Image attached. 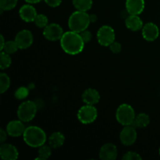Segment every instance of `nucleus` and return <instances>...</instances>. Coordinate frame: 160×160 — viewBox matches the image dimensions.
Instances as JSON below:
<instances>
[{
    "instance_id": "nucleus-18",
    "label": "nucleus",
    "mask_w": 160,
    "mask_h": 160,
    "mask_svg": "<svg viewBox=\"0 0 160 160\" xmlns=\"http://www.w3.org/2000/svg\"><path fill=\"white\" fill-rule=\"evenodd\" d=\"M125 24L128 29L132 31H140L144 26L143 21L138 17V15H132V14H129V16L125 19Z\"/></svg>"
},
{
    "instance_id": "nucleus-10",
    "label": "nucleus",
    "mask_w": 160,
    "mask_h": 160,
    "mask_svg": "<svg viewBox=\"0 0 160 160\" xmlns=\"http://www.w3.org/2000/svg\"><path fill=\"white\" fill-rule=\"evenodd\" d=\"M34 37L29 30L23 29L19 31L15 37V42H17L19 49H26L29 48L33 43Z\"/></svg>"
},
{
    "instance_id": "nucleus-34",
    "label": "nucleus",
    "mask_w": 160,
    "mask_h": 160,
    "mask_svg": "<svg viewBox=\"0 0 160 160\" xmlns=\"http://www.w3.org/2000/svg\"><path fill=\"white\" fill-rule=\"evenodd\" d=\"M89 16H90L91 23H95V22H96L98 17H97V16L95 15V14H91V15H89Z\"/></svg>"
},
{
    "instance_id": "nucleus-20",
    "label": "nucleus",
    "mask_w": 160,
    "mask_h": 160,
    "mask_svg": "<svg viewBox=\"0 0 160 160\" xmlns=\"http://www.w3.org/2000/svg\"><path fill=\"white\" fill-rule=\"evenodd\" d=\"M150 123V117L145 112H141L135 117L133 126L136 128H145Z\"/></svg>"
},
{
    "instance_id": "nucleus-22",
    "label": "nucleus",
    "mask_w": 160,
    "mask_h": 160,
    "mask_svg": "<svg viewBox=\"0 0 160 160\" xmlns=\"http://www.w3.org/2000/svg\"><path fill=\"white\" fill-rule=\"evenodd\" d=\"M52 147L48 146V145H43L42 146L39 147L38 151V156L36 158V160L37 159H41V160H45L48 159V158L51 156L52 154Z\"/></svg>"
},
{
    "instance_id": "nucleus-3",
    "label": "nucleus",
    "mask_w": 160,
    "mask_h": 160,
    "mask_svg": "<svg viewBox=\"0 0 160 160\" xmlns=\"http://www.w3.org/2000/svg\"><path fill=\"white\" fill-rule=\"evenodd\" d=\"M90 23V16L84 11L76 10L70 16L68 20V27L70 31L78 33L88 29Z\"/></svg>"
},
{
    "instance_id": "nucleus-25",
    "label": "nucleus",
    "mask_w": 160,
    "mask_h": 160,
    "mask_svg": "<svg viewBox=\"0 0 160 160\" xmlns=\"http://www.w3.org/2000/svg\"><path fill=\"white\" fill-rule=\"evenodd\" d=\"M18 49H19L18 45H17V42H16L15 40H14V41H7V42H6L4 47H3L1 51L5 52L8 53V54L9 55H12V54H14V53H15Z\"/></svg>"
},
{
    "instance_id": "nucleus-19",
    "label": "nucleus",
    "mask_w": 160,
    "mask_h": 160,
    "mask_svg": "<svg viewBox=\"0 0 160 160\" xmlns=\"http://www.w3.org/2000/svg\"><path fill=\"white\" fill-rule=\"evenodd\" d=\"M65 142V136L61 132H54L48 138V143L52 148H59Z\"/></svg>"
},
{
    "instance_id": "nucleus-13",
    "label": "nucleus",
    "mask_w": 160,
    "mask_h": 160,
    "mask_svg": "<svg viewBox=\"0 0 160 160\" xmlns=\"http://www.w3.org/2000/svg\"><path fill=\"white\" fill-rule=\"evenodd\" d=\"M19 152L14 145L8 143H2L0 146V157L3 160H16Z\"/></svg>"
},
{
    "instance_id": "nucleus-36",
    "label": "nucleus",
    "mask_w": 160,
    "mask_h": 160,
    "mask_svg": "<svg viewBox=\"0 0 160 160\" xmlns=\"http://www.w3.org/2000/svg\"><path fill=\"white\" fill-rule=\"evenodd\" d=\"M5 43H6V41H5L4 37H3L2 34H1V46H0V49H2V48L4 47Z\"/></svg>"
},
{
    "instance_id": "nucleus-1",
    "label": "nucleus",
    "mask_w": 160,
    "mask_h": 160,
    "mask_svg": "<svg viewBox=\"0 0 160 160\" xmlns=\"http://www.w3.org/2000/svg\"><path fill=\"white\" fill-rule=\"evenodd\" d=\"M59 41L62 49L67 54L71 56L81 53L84 49L85 44L81 34L73 31L64 32Z\"/></svg>"
},
{
    "instance_id": "nucleus-29",
    "label": "nucleus",
    "mask_w": 160,
    "mask_h": 160,
    "mask_svg": "<svg viewBox=\"0 0 160 160\" xmlns=\"http://www.w3.org/2000/svg\"><path fill=\"white\" fill-rule=\"evenodd\" d=\"M123 160H141L142 159V156L138 154V153L135 152L129 151L128 152L125 153L122 157Z\"/></svg>"
},
{
    "instance_id": "nucleus-17",
    "label": "nucleus",
    "mask_w": 160,
    "mask_h": 160,
    "mask_svg": "<svg viewBox=\"0 0 160 160\" xmlns=\"http://www.w3.org/2000/svg\"><path fill=\"white\" fill-rule=\"evenodd\" d=\"M81 98H82V101L85 104L95 106L99 102L100 95L96 89L88 88L83 92Z\"/></svg>"
},
{
    "instance_id": "nucleus-5",
    "label": "nucleus",
    "mask_w": 160,
    "mask_h": 160,
    "mask_svg": "<svg viewBox=\"0 0 160 160\" xmlns=\"http://www.w3.org/2000/svg\"><path fill=\"white\" fill-rule=\"evenodd\" d=\"M37 112L38 107L36 103L31 100H28L23 102L19 106L17 114L19 120H22L24 123H28L35 117Z\"/></svg>"
},
{
    "instance_id": "nucleus-23",
    "label": "nucleus",
    "mask_w": 160,
    "mask_h": 160,
    "mask_svg": "<svg viewBox=\"0 0 160 160\" xmlns=\"http://www.w3.org/2000/svg\"><path fill=\"white\" fill-rule=\"evenodd\" d=\"M10 86V78L6 73H0V93L3 94L9 89Z\"/></svg>"
},
{
    "instance_id": "nucleus-35",
    "label": "nucleus",
    "mask_w": 160,
    "mask_h": 160,
    "mask_svg": "<svg viewBox=\"0 0 160 160\" xmlns=\"http://www.w3.org/2000/svg\"><path fill=\"white\" fill-rule=\"evenodd\" d=\"M27 3H30V4H36V3H38L40 2H42V0H24Z\"/></svg>"
},
{
    "instance_id": "nucleus-7",
    "label": "nucleus",
    "mask_w": 160,
    "mask_h": 160,
    "mask_svg": "<svg viewBox=\"0 0 160 160\" xmlns=\"http://www.w3.org/2000/svg\"><path fill=\"white\" fill-rule=\"evenodd\" d=\"M116 34L113 28L109 25H104L98 29L97 32V40L102 46H109L115 42Z\"/></svg>"
},
{
    "instance_id": "nucleus-11",
    "label": "nucleus",
    "mask_w": 160,
    "mask_h": 160,
    "mask_svg": "<svg viewBox=\"0 0 160 160\" xmlns=\"http://www.w3.org/2000/svg\"><path fill=\"white\" fill-rule=\"evenodd\" d=\"M142 36L144 39L148 42H153L156 40L159 35V29L156 23L152 22L146 23L142 29Z\"/></svg>"
},
{
    "instance_id": "nucleus-8",
    "label": "nucleus",
    "mask_w": 160,
    "mask_h": 160,
    "mask_svg": "<svg viewBox=\"0 0 160 160\" xmlns=\"http://www.w3.org/2000/svg\"><path fill=\"white\" fill-rule=\"evenodd\" d=\"M63 33L62 27L56 23H48L43 30V36L51 42L60 40Z\"/></svg>"
},
{
    "instance_id": "nucleus-26",
    "label": "nucleus",
    "mask_w": 160,
    "mask_h": 160,
    "mask_svg": "<svg viewBox=\"0 0 160 160\" xmlns=\"http://www.w3.org/2000/svg\"><path fill=\"white\" fill-rule=\"evenodd\" d=\"M18 0H0V9L4 11H9L14 9Z\"/></svg>"
},
{
    "instance_id": "nucleus-2",
    "label": "nucleus",
    "mask_w": 160,
    "mask_h": 160,
    "mask_svg": "<svg viewBox=\"0 0 160 160\" xmlns=\"http://www.w3.org/2000/svg\"><path fill=\"white\" fill-rule=\"evenodd\" d=\"M25 143L31 148H39L45 145L46 142V134L43 129L37 126H29L26 128L23 134Z\"/></svg>"
},
{
    "instance_id": "nucleus-32",
    "label": "nucleus",
    "mask_w": 160,
    "mask_h": 160,
    "mask_svg": "<svg viewBox=\"0 0 160 160\" xmlns=\"http://www.w3.org/2000/svg\"><path fill=\"white\" fill-rule=\"evenodd\" d=\"M47 5L50 7H57L62 2V0H44Z\"/></svg>"
},
{
    "instance_id": "nucleus-16",
    "label": "nucleus",
    "mask_w": 160,
    "mask_h": 160,
    "mask_svg": "<svg viewBox=\"0 0 160 160\" xmlns=\"http://www.w3.org/2000/svg\"><path fill=\"white\" fill-rule=\"evenodd\" d=\"M126 10L129 14L140 15L145 7V0H126Z\"/></svg>"
},
{
    "instance_id": "nucleus-4",
    "label": "nucleus",
    "mask_w": 160,
    "mask_h": 160,
    "mask_svg": "<svg viewBox=\"0 0 160 160\" xmlns=\"http://www.w3.org/2000/svg\"><path fill=\"white\" fill-rule=\"evenodd\" d=\"M135 117L134 108L127 103L120 105L116 112V119L117 122L123 126L132 125Z\"/></svg>"
},
{
    "instance_id": "nucleus-14",
    "label": "nucleus",
    "mask_w": 160,
    "mask_h": 160,
    "mask_svg": "<svg viewBox=\"0 0 160 160\" xmlns=\"http://www.w3.org/2000/svg\"><path fill=\"white\" fill-rule=\"evenodd\" d=\"M118 156L117 146L112 143H106L102 146L99 151V158L102 160H115Z\"/></svg>"
},
{
    "instance_id": "nucleus-12",
    "label": "nucleus",
    "mask_w": 160,
    "mask_h": 160,
    "mask_svg": "<svg viewBox=\"0 0 160 160\" xmlns=\"http://www.w3.org/2000/svg\"><path fill=\"white\" fill-rule=\"evenodd\" d=\"M23 123L24 122L20 120H14L9 122L6 126V131H7L8 134L13 138L23 136L25 129H26Z\"/></svg>"
},
{
    "instance_id": "nucleus-27",
    "label": "nucleus",
    "mask_w": 160,
    "mask_h": 160,
    "mask_svg": "<svg viewBox=\"0 0 160 160\" xmlns=\"http://www.w3.org/2000/svg\"><path fill=\"white\" fill-rule=\"evenodd\" d=\"M34 24L39 28H45L48 24V17L44 14H38L34 21Z\"/></svg>"
},
{
    "instance_id": "nucleus-9",
    "label": "nucleus",
    "mask_w": 160,
    "mask_h": 160,
    "mask_svg": "<svg viewBox=\"0 0 160 160\" xmlns=\"http://www.w3.org/2000/svg\"><path fill=\"white\" fill-rule=\"evenodd\" d=\"M138 134L136 128L133 125L124 126L120 134V139L121 143L126 146H130L135 143Z\"/></svg>"
},
{
    "instance_id": "nucleus-28",
    "label": "nucleus",
    "mask_w": 160,
    "mask_h": 160,
    "mask_svg": "<svg viewBox=\"0 0 160 160\" xmlns=\"http://www.w3.org/2000/svg\"><path fill=\"white\" fill-rule=\"evenodd\" d=\"M29 95V90L26 87H20L16 90L14 96L17 99L23 100L25 99Z\"/></svg>"
},
{
    "instance_id": "nucleus-24",
    "label": "nucleus",
    "mask_w": 160,
    "mask_h": 160,
    "mask_svg": "<svg viewBox=\"0 0 160 160\" xmlns=\"http://www.w3.org/2000/svg\"><path fill=\"white\" fill-rule=\"evenodd\" d=\"M11 63H12V59H11L10 55L1 51V54H0V68L1 70L9 68Z\"/></svg>"
},
{
    "instance_id": "nucleus-33",
    "label": "nucleus",
    "mask_w": 160,
    "mask_h": 160,
    "mask_svg": "<svg viewBox=\"0 0 160 160\" xmlns=\"http://www.w3.org/2000/svg\"><path fill=\"white\" fill-rule=\"evenodd\" d=\"M7 135H9V134H8L6 130V131L3 129L0 130V142L1 143H4L6 142V140L7 139Z\"/></svg>"
},
{
    "instance_id": "nucleus-30",
    "label": "nucleus",
    "mask_w": 160,
    "mask_h": 160,
    "mask_svg": "<svg viewBox=\"0 0 160 160\" xmlns=\"http://www.w3.org/2000/svg\"><path fill=\"white\" fill-rule=\"evenodd\" d=\"M109 49L114 54H117V53H120L122 50V46L121 44L117 42H114L109 45Z\"/></svg>"
},
{
    "instance_id": "nucleus-21",
    "label": "nucleus",
    "mask_w": 160,
    "mask_h": 160,
    "mask_svg": "<svg viewBox=\"0 0 160 160\" xmlns=\"http://www.w3.org/2000/svg\"><path fill=\"white\" fill-rule=\"evenodd\" d=\"M92 0H73V5L77 10L87 12L92 9Z\"/></svg>"
},
{
    "instance_id": "nucleus-37",
    "label": "nucleus",
    "mask_w": 160,
    "mask_h": 160,
    "mask_svg": "<svg viewBox=\"0 0 160 160\" xmlns=\"http://www.w3.org/2000/svg\"><path fill=\"white\" fill-rule=\"evenodd\" d=\"M159 156H160V148H159Z\"/></svg>"
},
{
    "instance_id": "nucleus-6",
    "label": "nucleus",
    "mask_w": 160,
    "mask_h": 160,
    "mask_svg": "<svg viewBox=\"0 0 160 160\" xmlns=\"http://www.w3.org/2000/svg\"><path fill=\"white\" fill-rule=\"evenodd\" d=\"M98 111L94 106L87 105L81 106L78 112V119L83 124H90L96 120Z\"/></svg>"
},
{
    "instance_id": "nucleus-15",
    "label": "nucleus",
    "mask_w": 160,
    "mask_h": 160,
    "mask_svg": "<svg viewBox=\"0 0 160 160\" xmlns=\"http://www.w3.org/2000/svg\"><path fill=\"white\" fill-rule=\"evenodd\" d=\"M19 15L23 21L31 23V22L34 21V19L37 17L38 13L35 8L31 4L28 3L20 7L19 10Z\"/></svg>"
},
{
    "instance_id": "nucleus-31",
    "label": "nucleus",
    "mask_w": 160,
    "mask_h": 160,
    "mask_svg": "<svg viewBox=\"0 0 160 160\" xmlns=\"http://www.w3.org/2000/svg\"><path fill=\"white\" fill-rule=\"evenodd\" d=\"M80 34H81V37H82L83 40H84V42H85V43H88V42H90L91 40L92 39V32L89 31L88 29L84 30V31H83L82 32H81Z\"/></svg>"
}]
</instances>
